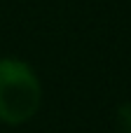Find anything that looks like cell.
<instances>
[{
	"instance_id": "cell-1",
	"label": "cell",
	"mask_w": 131,
	"mask_h": 133,
	"mask_svg": "<svg viewBox=\"0 0 131 133\" xmlns=\"http://www.w3.org/2000/svg\"><path fill=\"white\" fill-rule=\"evenodd\" d=\"M42 103V87L33 68L14 56L0 58V122L19 126L30 122Z\"/></svg>"
},
{
	"instance_id": "cell-2",
	"label": "cell",
	"mask_w": 131,
	"mask_h": 133,
	"mask_svg": "<svg viewBox=\"0 0 131 133\" xmlns=\"http://www.w3.org/2000/svg\"><path fill=\"white\" fill-rule=\"evenodd\" d=\"M115 126H117V133H131V103H124L117 108Z\"/></svg>"
}]
</instances>
